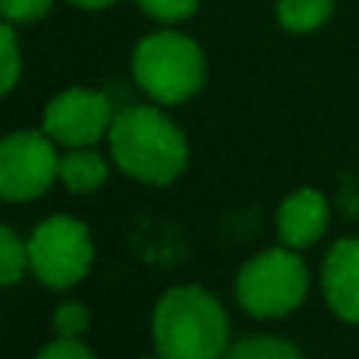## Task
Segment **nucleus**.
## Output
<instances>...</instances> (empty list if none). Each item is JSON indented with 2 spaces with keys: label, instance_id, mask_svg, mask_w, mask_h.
Wrapping results in <instances>:
<instances>
[{
  "label": "nucleus",
  "instance_id": "1",
  "mask_svg": "<svg viewBox=\"0 0 359 359\" xmlns=\"http://www.w3.org/2000/svg\"><path fill=\"white\" fill-rule=\"evenodd\" d=\"M111 161L130 180L170 186L189 168L186 133L161 111V104H130L117 111L107 133Z\"/></svg>",
  "mask_w": 359,
  "mask_h": 359
},
{
  "label": "nucleus",
  "instance_id": "2",
  "mask_svg": "<svg viewBox=\"0 0 359 359\" xmlns=\"http://www.w3.org/2000/svg\"><path fill=\"white\" fill-rule=\"evenodd\" d=\"M151 341L164 359H221L230 337L224 303L202 284H174L151 309Z\"/></svg>",
  "mask_w": 359,
  "mask_h": 359
},
{
  "label": "nucleus",
  "instance_id": "3",
  "mask_svg": "<svg viewBox=\"0 0 359 359\" xmlns=\"http://www.w3.org/2000/svg\"><path fill=\"white\" fill-rule=\"evenodd\" d=\"M208 63L196 38L174 29L145 35L133 50V79L155 104L174 107L202 92Z\"/></svg>",
  "mask_w": 359,
  "mask_h": 359
},
{
  "label": "nucleus",
  "instance_id": "4",
  "mask_svg": "<svg viewBox=\"0 0 359 359\" xmlns=\"http://www.w3.org/2000/svg\"><path fill=\"white\" fill-rule=\"evenodd\" d=\"M236 303L252 318H284L303 306L309 293V271L297 249L278 246L243 262L233 280Z\"/></svg>",
  "mask_w": 359,
  "mask_h": 359
},
{
  "label": "nucleus",
  "instance_id": "5",
  "mask_svg": "<svg viewBox=\"0 0 359 359\" xmlns=\"http://www.w3.org/2000/svg\"><path fill=\"white\" fill-rule=\"evenodd\" d=\"M29 246V271L48 290H69L88 278L95 265L92 230L69 215H50L35 224Z\"/></svg>",
  "mask_w": 359,
  "mask_h": 359
},
{
  "label": "nucleus",
  "instance_id": "6",
  "mask_svg": "<svg viewBox=\"0 0 359 359\" xmlns=\"http://www.w3.org/2000/svg\"><path fill=\"white\" fill-rule=\"evenodd\" d=\"M60 180L57 142L44 130L0 136V202H35Z\"/></svg>",
  "mask_w": 359,
  "mask_h": 359
},
{
  "label": "nucleus",
  "instance_id": "7",
  "mask_svg": "<svg viewBox=\"0 0 359 359\" xmlns=\"http://www.w3.org/2000/svg\"><path fill=\"white\" fill-rule=\"evenodd\" d=\"M117 117L111 98L98 88L73 86L44 104L41 130L63 149H88L107 139L111 123Z\"/></svg>",
  "mask_w": 359,
  "mask_h": 359
},
{
  "label": "nucleus",
  "instance_id": "8",
  "mask_svg": "<svg viewBox=\"0 0 359 359\" xmlns=\"http://www.w3.org/2000/svg\"><path fill=\"white\" fill-rule=\"evenodd\" d=\"M322 293L341 322L359 325V236L337 240L322 265Z\"/></svg>",
  "mask_w": 359,
  "mask_h": 359
},
{
  "label": "nucleus",
  "instance_id": "9",
  "mask_svg": "<svg viewBox=\"0 0 359 359\" xmlns=\"http://www.w3.org/2000/svg\"><path fill=\"white\" fill-rule=\"evenodd\" d=\"M328 221H331L328 198L318 189H312V186L290 192L280 202L278 215H274V227H278L280 243L290 249H306L312 243H318L322 233L328 230Z\"/></svg>",
  "mask_w": 359,
  "mask_h": 359
},
{
  "label": "nucleus",
  "instance_id": "10",
  "mask_svg": "<svg viewBox=\"0 0 359 359\" xmlns=\"http://www.w3.org/2000/svg\"><path fill=\"white\" fill-rule=\"evenodd\" d=\"M107 177H111V164L101 151H95V145L67 149L60 155V183L73 196H92L107 183Z\"/></svg>",
  "mask_w": 359,
  "mask_h": 359
},
{
  "label": "nucleus",
  "instance_id": "11",
  "mask_svg": "<svg viewBox=\"0 0 359 359\" xmlns=\"http://www.w3.org/2000/svg\"><path fill=\"white\" fill-rule=\"evenodd\" d=\"M334 13V0H278V22L287 32H316Z\"/></svg>",
  "mask_w": 359,
  "mask_h": 359
},
{
  "label": "nucleus",
  "instance_id": "12",
  "mask_svg": "<svg viewBox=\"0 0 359 359\" xmlns=\"http://www.w3.org/2000/svg\"><path fill=\"white\" fill-rule=\"evenodd\" d=\"M221 359H303L297 347L274 334H249L227 347Z\"/></svg>",
  "mask_w": 359,
  "mask_h": 359
},
{
  "label": "nucleus",
  "instance_id": "13",
  "mask_svg": "<svg viewBox=\"0 0 359 359\" xmlns=\"http://www.w3.org/2000/svg\"><path fill=\"white\" fill-rule=\"evenodd\" d=\"M29 271V246L13 227L0 224V287H13Z\"/></svg>",
  "mask_w": 359,
  "mask_h": 359
},
{
  "label": "nucleus",
  "instance_id": "14",
  "mask_svg": "<svg viewBox=\"0 0 359 359\" xmlns=\"http://www.w3.org/2000/svg\"><path fill=\"white\" fill-rule=\"evenodd\" d=\"M19 76H22V54H19V41L13 22L0 19V98L16 88Z\"/></svg>",
  "mask_w": 359,
  "mask_h": 359
},
{
  "label": "nucleus",
  "instance_id": "15",
  "mask_svg": "<svg viewBox=\"0 0 359 359\" xmlns=\"http://www.w3.org/2000/svg\"><path fill=\"white\" fill-rule=\"evenodd\" d=\"M92 328V312L79 299H63L54 309V334L57 337H86Z\"/></svg>",
  "mask_w": 359,
  "mask_h": 359
},
{
  "label": "nucleus",
  "instance_id": "16",
  "mask_svg": "<svg viewBox=\"0 0 359 359\" xmlns=\"http://www.w3.org/2000/svg\"><path fill=\"white\" fill-rule=\"evenodd\" d=\"M136 4L145 16L158 19V22H164V25H174L196 13L198 0H136Z\"/></svg>",
  "mask_w": 359,
  "mask_h": 359
},
{
  "label": "nucleus",
  "instance_id": "17",
  "mask_svg": "<svg viewBox=\"0 0 359 359\" xmlns=\"http://www.w3.org/2000/svg\"><path fill=\"white\" fill-rule=\"evenodd\" d=\"M50 4L54 0H0V19H6L13 25L35 22L50 10Z\"/></svg>",
  "mask_w": 359,
  "mask_h": 359
},
{
  "label": "nucleus",
  "instance_id": "18",
  "mask_svg": "<svg viewBox=\"0 0 359 359\" xmlns=\"http://www.w3.org/2000/svg\"><path fill=\"white\" fill-rule=\"evenodd\" d=\"M35 359H98L82 337H54L35 353Z\"/></svg>",
  "mask_w": 359,
  "mask_h": 359
},
{
  "label": "nucleus",
  "instance_id": "19",
  "mask_svg": "<svg viewBox=\"0 0 359 359\" xmlns=\"http://www.w3.org/2000/svg\"><path fill=\"white\" fill-rule=\"evenodd\" d=\"M73 6H82V10H104V6H114L117 0H69Z\"/></svg>",
  "mask_w": 359,
  "mask_h": 359
},
{
  "label": "nucleus",
  "instance_id": "20",
  "mask_svg": "<svg viewBox=\"0 0 359 359\" xmlns=\"http://www.w3.org/2000/svg\"><path fill=\"white\" fill-rule=\"evenodd\" d=\"M139 359H164L161 353H158V350H155V353H145V356H139Z\"/></svg>",
  "mask_w": 359,
  "mask_h": 359
}]
</instances>
